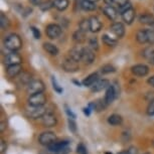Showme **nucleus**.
I'll return each instance as SVG.
<instances>
[{
	"label": "nucleus",
	"instance_id": "obj_1",
	"mask_svg": "<svg viewBox=\"0 0 154 154\" xmlns=\"http://www.w3.org/2000/svg\"><path fill=\"white\" fill-rule=\"evenodd\" d=\"M4 45L5 48L11 51H16L21 48L22 40L19 35H17L15 33H12L6 36V38L4 39Z\"/></svg>",
	"mask_w": 154,
	"mask_h": 154
},
{
	"label": "nucleus",
	"instance_id": "obj_2",
	"mask_svg": "<svg viewBox=\"0 0 154 154\" xmlns=\"http://www.w3.org/2000/svg\"><path fill=\"white\" fill-rule=\"evenodd\" d=\"M45 89V86L42 81L33 80L28 84V86L26 88V92H27V94H29L30 96L34 94H39V93H43Z\"/></svg>",
	"mask_w": 154,
	"mask_h": 154
},
{
	"label": "nucleus",
	"instance_id": "obj_3",
	"mask_svg": "<svg viewBox=\"0 0 154 154\" xmlns=\"http://www.w3.org/2000/svg\"><path fill=\"white\" fill-rule=\"evenodd\" d=\"M27 102H28V105L30 107H42L46 102V97L43 93L30 95L28 97Z\"/></svg>",
	"mask_w": 154,
	"mask_h": 154
},
{
	"label": "nucleus",
	"instance_id": "obj_4",
	"mask_svg": "<svg viewBox=\"0 0 154 154\" xmlns=\"http://www.w3.org/2000/svg\"><path fill=\"white\" fill-rule=\"evenodd\" d=\"M57 141V135L51 131H46L43 132L39 135L38 137V142L43 146H49L53 143Z\"/></svg>",
	"mask_w": 154,
	"mask_h": 154
},
{
	"label": "nucleus",
	"instance_id": "obj_5",
	"mask_svg": "<svg viewBox=\"0 0 154 154\" xmlns=\"http://www.w3.org/2000/svg\"><path fill=\"white\" fill-rule=\"evenodd\" d=\"M45 33L51 39H56L62 34V27H60L59 24L51 23V24H48V26H46Z\"/></svg>",
	"mask_w": 154,
	"mask_h": 154
},
{
	"label": "nucleus",
	"instance_id": "obj_6",
	"mask_svg": "<svg viewBox=\"0 0 154 154\" xmlns=\"http://www.w3.org/2000/svg\"><path fill=\"white\" fill-rule=\"evenodd\" d=\"M119 95V88L117 85H110V87L107 89L106 95H105V101L106 103L110 105L112 104L116 98Z\"/></svg>",
	"mask_w": 154,
	"mask_h": 154
},
{
	"label": "nucleus",
	"instance_id": "obj_7",
	"mask_svg": "<svg viewBox=\"0 0 154 154\" xmlns=\"http://www.w3.org/2000/svg\"><path fill=\"white\" fill-rule=\"evenodd\" d=\"M63 69L66 72H75L80 69V66L78 62H75V60H72L71 57H68L63 62Z\"/></svg>",
	"mask_w": 154,
	"mask_h": 154
},
{
	"label": "nucleus",
	"instance_id": "obj_8",
	"mask_svg": "<svg viewBox=\"0 0 154 154\" xmlns=\"http://www.w3.org/2000/svg\"><path fill=\"white\" fill-rule=\"evenodd\" d=\"M4 62L8 66L20 65V63L22 62V59L16 51H11V53L6 54V57H5V59H4Z\"/></svg>",
	"mask_w": 154,
	"mask_h": 154
},
{
	"label": "nucleus",
	"instance_id": "obj_9",
	"mask_svg": "<svg viewBox=\"0 0 154 154\" xmlns=\"http://www.w3.org/2000/svg\"><path fill=\"white\" fill-rule=\"evenodd\" d=\"M27 115L32 119H37V118H42V116L45 114L46 110L45 107H30L27 110Z\"/></svg>",
	"mask_w": 154,
	"mask_h": 154
},
{
	"label": "nucleus",
	"instance_id": "obj_10",
	"mask_svg": "<svg viewBox=\"0 0 154 154\" xmlns=\"http://www.w3.org/2000/svg\"><path fill=\"white\" fill-rule=\"evenodd\" d=\"M110 31L117 37V38H122L125 34V27L121 22H114L110 26Z\"/></svg>",
	"mask_w": 154,
	"mask_h": 154
},
{
	"label": "nucleus",
	"instance_id": "obj_11",
	"mask_svg": "<svg viewBox=\"0 0 154 154\" xmlns=\"http://www.w3.org/2000/svg\"><path fill=\"white\" fill-rule=\"evenodd\" d=\"M57 117L53 113H45L42 118V123L45 127H54L57 125Z\"/></svg>",
	"mask_w": 154,
	"mask_h": 154
},
{
	"label": "nucleus",
	"instance_id": "obj_12",
	"mask_svg": "<svg viewBox=\"0 0 154 154\" xmlns=\"http://www.w3.org/2000/svg\"><path fill=\"white\" fill-rule=\"evenodd\" d=\"M95 53L92 48H84L83 49V56H82V60L87 65H91L95 60Z\"/></svg>",
	"mask_w": 154,
	"mask_h": 154
},
{
	"label": "nucleus",
	"instance_id": "obj_13",
	"mask_svg": "<svg viewBox=\"0 0 154 154\" xmlns=\"http://www.w3.org/2000/svg\"><path fill=\"white\" fill-rule=\"evenodd\" d=\"M131 72L136 77H145L149 72V68L145 65H135L131 68Z\"/></svg>",
	"mask_w": 154,
	"mask_h": 154
},
{
	"label": "nucleus",
	"instance_id": "obj_14",
	"mask_svg": "<svg viewBox=\"0 0 154 154\" xmlns=\"http://www.w3.org/2000/svg\"><path fill=\"white\" fill-rule=\"evenodd\" d=\"M110 87V83L108 80H98L94 85L91 87L92 92H101Z\"/></svg>",
	"mask_w": 154,
	"mask_h": 154
},
{
	"label": "nucleus",
	"instance_id": "obj_15",
	"mask_svg": "<svg viewBox=\"0 0 154 154\" xmlns=\"http://www.w3.org/2000/svg\"><path fill=\"white\" fill-rule=\"evenodd\" d=\"M83 48H80V46H75L72 48L71 51H69V57H71L72 60H75V62H80L82 60V56H83Z\"/></svg>",
	"mask_w": 154,
	"mask_h": 154
},
{
	"label": "nucleus",
	"instance_id": "obj_16",
	"mask_svg": "<svg viewBox=\"0 0 154 154\" xmlns=\"http://www.w3.org/2000/svg\"><path fill=\"white\" fill-rule=\"evenodd\" d=\"M121 16H122V19H123L127 24H131L135 18V10L133 9V7H131V8H129V9H127L126 11H124V12L121 14Z\"/></svg>",
	"mask_w": 154,
	"mask_h": 154
},
{
	"label": "nucleus",
	"instance_id": "obj_17",
	"mask_svg": "<svg viewBox=\"0 0 154 154\" xmlns=\"http://www.w3.org/2000/svg\"><path fill=\"white\" fill-rule=\"evenodd\" d=\"M6 74L9 78H16L17 75L21 74V66L20 65L8 66L6 69Z\"/></svg>",
	"mask_w": 154,
	"mask_h": 154
},
{
	"label": "nucleus",
	"instance_id": "obj_18",
	"mask_svg": "<svg viewBox=\"0 0 154 154\" xmlns=\"http://www.w3.org/2000/svg\"><path fill=\"white\" fill-rule=\"evenodd\" d=\"M89 20H90V30L92 32H98L102 28V22L100 21V19L96 16H91Z\"/></svg>",
	"mask_w": 154,
	"mask_h": 154
},
{
	"label": "nucleus",
	"instance_id": "obj_19",
	"mask_svg": "<svg viewBox=\"0 0 154 154\" xmlns=\"http://www.w3.org/2000/svg\"><path fill=\"white\" fill-rule=\"evenodd\" d=\"M103 12L110 20H116L118 16V11L116 10L115 7L111 6V5H107V6L104 7Z\"/></svg>",
	"mask_w": 154,
	"mask_h": 154
},
{
	"label": "nucleus",
	"instance_id": "obj_20",
	"mask_svg": "<svg viewBox=\"0 0 154 154\" xmlns=\"http://www.w3.org/2000/svg\"><path fill=\"white\" fill-rule=\"evenodd\" d=\"M68 145H69L68 141H56L54 143H53L51 145H49L48 146V151L54 152V153H57V151L62 150L63 148L68 147Z\"/></svg>",
	"mask_w": 154,
	"mask_h": 154
},
{
	"label": "nucleus",
	"instance_id": "obj_21",
	"mask_svg": "<svg viewBox=\"0 0 154 154\" xmlns=\"http://www.w3.org/2000/svg\"><path fill=\"white\" fill-rule=\"evenodd\" d=\"M139 21L141 23H143V24L154 26V16L152 14H149V13L141 14V15L139 16Z\"/></svg>",
	"mask_w": 154,
	"mask_h": 154
},
{
	"label": "nucleus",
	"instance_id": "obj_22",
	"mask_svg": "<svg viewBox=\"0 0 154 154\" xmlns=\"http://www.w3.org/2000/svg\"><path fill=\"white\" fill-rule=\"evenodd\" d=\"M98 80H99V75L97 72H94V74H91L90 75H88V77L83 81V85L85 87H92Z\"/></svg>",
	"mask_w": 154,
	"mask_h": 154
},
{
	"label": "nucleus",
	"instance_id": "obj_23",
	"mask_svg": "<svg viewBox=\"0 0 154 154\" xmlns=\"http://www.w3.org/2000/svg\"><path fill=\"white\" fill-rule=\"evenodd\" d=\"M107 106H108V104L106 103L105 99H104V100H98L94 102V103L90 104V107H93V110H96V111H98V112L104 111Z\"/></svg>",
	"mask_w": 154,
	"mask_h": 154
},
{
	"label": "nucleus",
	"instance_id": "obj_24",
	"mask_svg": "<svg viewBox=\"0 0 154 154\" xmlns=\"http://www.w3.org/2000/svg\"><path fill=\"white\" fill-rule=\"evenodd\" d=\"M42 46H43V49H45L46 53H48L49 54H51V56H57V54H59V48H57L54 45H53V43L45 42Z\"/></svg>",
	"mask_w": 154,
	"mask_h": 154
},
{
	"label": "nucleus",
	"instance_id": "obj_25",
	"mask_svg": "<svg viewBox=\"0 0 154 154\" xmlns=\"http://www.w3.org/2000/svg\"><path fill=\"white\" fill-rule=\"evenodd\" d=\"M69 4V0H54V7H56L60 11L66 9Z\"/></svg>",
	"mask_w": 154,
	"mask_h": 154
},
{
	"label": "nucleus",
	"instance_id": "obj_26",
	"mask_svg": "<svg viewBox=\"0 0 154 154\" xmlns=\"http://www.w3.org/2000/svg\"><path fill=\"white\" fill-rule=\"evenodd\" d=\"M143 56L144 57H146V59L149 60V63H154V46L150 45L145 48L143 51Z\"/></svg>",
	"mask_w": 154,
	"mask_h": 154
},
{
	"label": "nucleus",
	"instance_id": "obj_27",
	"mask_svg": "<svg viewBox=\"0 0 154 154\" xmlns=\"http://www.w3.org/2000/svg\"><path fill=\"white\" fill-rule=\"evenodd\" d=\"M72 38L75 42L81 43L84 42L86 40V32L81 29H78L77 31H75L74 34H72Z\"/></svg>",
	"mask_w": 154,
	"mask_h": 154
},
{
	"label": "nucleus",
	"instance_id": "obj_28",
	"mask_svg": "<svg viewBox=\"0 0 154 154\" xmlns=\"http://www.w3.org/2000/svg\"><path fill=\"white\" fill-rule=\"evenodd\" d=\"M122 122H123V118H122L121 116L118 115V114H113L108 118V123L113 125V126H118V125H121Z\"/></svg>",
	"mask_w": 154,
	"mask_h": 154
},
{
	"label": "nucleus",
	"instance_id": "obj_29",
	"mask_svg": "<svg viewBox=\"0 0 154 154\" xmlns=\"http://www.w3.org/2000/svg\"><path fill=\"white\" fill-rule=\"evenodd\" d=\"M80 6L86 11H93L96 9L95 2H92V1H90V0H82Z\"/></svg>",
	"mask_w": 154,
	"mask_h": 154
},
{
	"label": "nucleus",
	"instance_id": "obj_30",
	"mask_svg": "<svg viewBox=\"0 0 154 154\" xmlns=\"http://www.w3.org/2000/svg\"><path fill=\"white\" fill-rule=\"evenodd\" d=\"M136 39L139 43L143 45V43L147 42V34H146V29H140L138 30L137 34H136Z\"/></svg>",
	"mask_w": 154,
	"mask_h": 154
},
{
	"label": "nucleus",
	"instance_id": "obj_31",
	"mask_svg": "<svg viewBox=\"0 0 154 154\" xmlns=\"http://www.w3.org/2000/svg\"><path fill=\"white\" fill-rule=\"evenodd\" d=\"M18 82L22 85H26L28 86V84L31 82V77L28 72H22L19 75L18 77Z\"/></svg>",
	"mask_w": 154,
	"mask_h": 154
},
{
	"label": "nucleus",
	"instance_id": "obj_32",
	"mask_svg": "<svg viewBox=\"0 0 154 154\" xmlns=\"http://www.w3.org/2000/svg\"><path fill=\"white\" fill-rule=\"evenodd\" d=\"M102 40H103V42L105 43L106 45H109V46H115L117 45V40L115 38H113V37L107 35V34H104L103 36H102Z\"/></svg>",
	"mask_w": 154,
	"mask_h": 154
},
{
	"label": "nucleus",
	"instance_id": "obj_33",
	"mask_svg": "<svg viewBox=\"0 0 154 154\" xmlns=\"http://www.w3.org/2000/svg\"><path fill=\"white\" fill-rule=\"evenodd\" d=\"M9 19H8L7 16H5L3 13H1L0 15V25H1L2 29H6V28L9 26Z\"/></svg>",
	"mask_w": 154,
	"mask_h": 154
},
{
	"label": "nucleus",
	"instance_id": "obj_34",
	"mask_svg": "<svg viewBox=\"0 0 154 154\" xmlns=\"http://www.w3.org/2000/svg\"><path fill=\"white\" fill-rule=\"evenodd\" d=\"M115 72V68L112 65H110V63L103 66L101 68V72H102V74H104V75L111 74V72Z\"/></svg>",
	"mask_w": 154,
	"mask_h": 154
},
{
	"label": "nucleus",
	"instance_id": "obj_35",
	"mask_svg": "<svg viewBox=\"0 0 154 154\" xmlns=\"http://www.w3.org/2000/svg\"><path fill=\"white\" fill-rule=\"evenodd\" d=\"M80 29L87 32L88 30H90V20L89 19H83L80 22Z\"/></svg>",
	"mask_w": 154,
	"mask_h": 154
},
{
	"label": "nucleus",
	"instance_id": "obj_36",
	"mask_svg": "<svg viewBox=\"0 0 154 154\" xmlns=\"http://www.w3.org/2000/svg\"><path fill=\"white\" fill-rule=\"evenodd\" d=\"M89 48H92L93 51H97L99 48V42L97 37H91L89 40Z\"/></svg>",
	"mask_w": 154,
	"mask_h": 154
},
{
	"label": "nucleus",
	"instance_id": "obj_37",
	"mask_svg": "<svg viewBox=\"0 0 154 154\" xmlns=\"http://www.w3.org/2000/svg\"><path fill=\"white\" fill-rule=\"evenodd\" d=\"M147 42L150 45H154V29H146Z\"/></svg>",
	"mask_w": 154,
	"mask_h": 154
},
{
	"label": "nucleus",
	"instance_id": "obj_38",
	"mask_svg": "<svg viewBox=\"0 0 154 154\" xmlns=\"http://www.w3.org/2000/svg\"><path fill=\"white\" fill-rule=\"evenodd\" d=\"M53 6H54V1H51V0H48V1L42 2V3L40 4V8H42V10L43 11L48 10L49 8H51Z\"/></svg>",
	"mask_w": 154,
	"mask_h": 154
},
{
	"label": "nucleus",
	"instance_id": "obj_39",
	"mask_svg": "<svg viewBox=\"0 0 154 154\" xmlns=\"http://www.w3.org/2000/svg\"><path fill=\"white\" fill-rule=\"evenodd\" d=\"M77 152L78 154H88V150L83 143H80L77 147Z\"/></svg>",
	"mask_w": 154,
	"mask_h": 154
},
{
	"label": "nucleus",
	"instance_id": "obj_40",
	"mask_svg": "<svg viewBox=\"0 0 154 154\" xmlns=\"http://www.w3.org/2000/svg\"><path fill=\"white\" fill-rule=\"evenodd\" d=\"M69 127L72 132H74V133L77 132V124H75V122L74 121V119L69 118Z\"/></svg>",
	"mask_w": 154,
	"mask_h": 154
},
{
	"label": "nucleus",
	"instance_id": "obj_41",
	"mask_svg": "<svg viewBox=\"0 0 154 154\" xmlns=\"http://www.w3.org/2000/svg\"><path fill=\"white\" fill-rule=\"evenodd\" d=\"M51 83H53V87H54V91H57L59 94H60V93L63 92V89L60 88V87L59 86V84L57 83V80L54 79V77H51Z\"/></svg>",
	"mask_w": 154,
	"mask_h": 154
},
{
	"label": "nucleus",
	"instance_id": "obj_42",
	"mask_svg": "<svg viewBox=\"0 0 154 154\" xmlns=\"http://www.w3.org/2000/svg\"><path fill=\"white\" fill-rule=\"evenodd\" d=\"M147 115L154 116V100L150 101L149 105L147 107Z\"/></svg>",
	"mask_w": 154,
	"mask_h": 154
},
{
	"label": "nucleus",
	"instance_id": "obj_43",
	"mask_svg": "<svg viewBox=\"0 0 154 154\" xmlns=\"http://www.w3.org/2000/svg\"><path fill=\"white\" fill-rule=\"evenodd\" d=\"M30 29H31V31H32V34H33V37H34V38L39 39V38H40V32H39V30L37 29L36 27H34V26H31V27H30Z\"/></svg>",
	"mask_w": 154,
	"mask_h": 154
},
{
	"label": "nucleus",
	"instance_id": "obj_44",
	"mask_svg": "<svg viewBox=\"0 0 154 154\" xmlns=\"http://www.w3.org/2000/svg\"><path fill=\"white\" fill-rule=\"evenodd\" d=\"M131 4L130 3H127V4H125L123 5V6H119V12H120V14H122L124 12V11H126L127 9H129V8H131Z\"/></svg>",
	"mask_w": 154,
	"mask_h": 154
},
{
	"label": "nucleus",
	"instance_id": "obj_45",
	"mask_svg": "<svg viewBox=\"0 0 154 154\" xmlns=\"http://www.w3.org/2000/svg\"><path fill=\"white\" fill-rule=\"evenodd\" d=\"M7 148V144L6 142H5L4 140H1V142H0V152L3 153L5 150H6Z\"/></svg>",
	"mask_w": 154,
	"mask_h": 154
},
{
	"label": "nucleus",
	"instance_id": "obj_46",
	"mask_svg": "<svg viewBox=\"0 0 154 154\" xmlns=\"http://www.w3.org/2000/svg\"><path fill=\"white\" fill-rule=\"evenodd\" d=\"M114 3L118 4L119 6H123V5L129 3V0H114Z\"/></svg>",
	"mask_w": 154,
	"mask_h": 154
},
{
	"label": "nucleus",
	"instance_id": "obj_47",
	"mask_svg": "<svg viewBox=\"0 0 154 154\" xmlns=\"http://www.w3.org/2000/svg\"><path fill=\"white\" fill-rule=\"evenodd\" d=\"M69 146L68 147H65V148H63L62 150H60V151H57V152L56 153V154H69Z\"/></svg>",
	"mask_w": 154,
	"mask_h": 154
},
{
	"label": "nucleus",
	"instance_id": "obj_48",
	"mask_svg": "<svg viewBox=\"0 0 154 154\" xmlns=\"http://www.w3.org/2000/svg\"><path fill=\"white\" fill-rule=\"evenodd\" d=\"M66 113H68V115H69V118H72V119L75 118V115L72 112V110L69 109L68 106H66Z\"/></svg>",
	"mask_w": 154,
	"mask_h": 154
},
{
	"label": "nucleus",
	"instance_id": "obj_49",
	"mask_svg": "<svg viewBox=\"0 0 154 154\" xmlns=\"http://www.w3.org/2000/svg\"><path fill=\"white\" fill-rule=\"evenodd\" d=\"M29 2L34 6H40V4L42 3V0H29Z\"/></svg>",
	"mask_w": 154,
	"mask_h": 154
},
{
	"label": "nucleus",
	"instance_id": "obj_50",
	"mask_svg": "<svg viewBox=\"0 0 154 154\" xmlns=\"http://www.w3.org/2000/svg\"><path fill=\"white\" fill-rule=\"evenodd\" d=\"M147 83H148V85H149V86L153 87V88H154V75H152V77L149 78V79L147 80Z\"/></svg>",
	"mask_w": 154,
	"mask_h": 154
},
{
	"label": "nucleus",
	"instance_id": "obj_51",
	"mask_svg": "<svg viewBox=\"0 0 154 154\" xmlns=\"http://www.w3.org/2000/svg\"><path fill=\"white\" fill-rule=\"evenodd\" d=\"M130 154H137V149H136L135 147H130L129 149H128Z\"/></svg>",
	"mask_w": 154,
	"mask_h": 154
},
{
	"label": "nucleus",
	"instance_id": "obj_52",
	"mask_svg": "<svg viewBox=\"0 0 154 154\" xmlns=\"http://www.w3.org/2000/svg\"><path fill=\"white\" fill-rule=\"evenodd\" d=\"M5 128H6V123L2 121V122H1V124H0V131L3 132L4 130H5Z\"/></svg>",
	"mask_w": 154,
	"mask_h": 154
},
{
	"label": "nucleus",
	"instance_id": "obj_53",
	"mask_svg": "<svg viewBox=\"0 0 154 154\" xmlns=\"http://www.w3.org/2000/svg\"><path fill=\"white\" fill-rule=\"evenodd\" d=\"M104 1H105L107 4H112V3H114V0H104Z\"/></svg>",
	"mask_w": 154,
	"mask_h": 154
},
{
	"label": "nucleus",
	"instance_id": "obj_54",
	"mask_svg": "<svg viewBox=\"0 0 154 154\" xmlns=\"http://www.w3.org/2000/svg\"><path fill=\"white\" fill-rule=\"evenodd\" d=\"M84 112H85V114L90 115V109L89 108H85V109H84Z\"/></svg>",
	"mask_w": 154,
	"mask_h": 154
},
{
	"label": "nucleus",
	"instance_id": "obj_55",
	"mask_svg": "<svg viewBox=\"0 0 154 154\" xmlns=\"http://www.w3.org/2000/svg\"><path fill=\"white\" fill-rule=\"evenodd\" d=\"M118 154H130V153H129V151H128V150H124V151H121V152L118 153Z\"/></svg>",
	"mask_w": 154,
	"mask_h": 154
},
{
	"label": "nucleus",
	"instance_id": "obj_56",
	"mask_svg": "<svg viewBox=\"0 0 154 154\" xmlns=\"http://www.w3.org/2000/svg\"><path fill=\"white\" fill-rule=\"evenodd\" d=\"M90 1H92V2H95V1H98V0H90Z\"/></svg>",
	"mask_w": 154,
	"mask_h": 154
},
{
	"label": "nucleus",
	"instance_id": "obj_57",
	"mask_svg": "<svg viewBox=\"0 0 154 154\" xmlns=\"http://www.w3.org/2000/svg\"><path fill=\"white\" fill-rule=\"evenodd\" d=\"M143 154H150V153H148V152H146V153H143Z\"/></svg>",
	"mask_w": 154,
	"mask_h": 154
},
{
	"label": "nucleus",
	"instance_id": "obj_58",
	"mask_svg": "<svg viewBox=\"0 0 154 154\" xmlns=\"http://www.w3.org/2000/svg\"><path fill=\"white\" fill-rule=\"evenodd\" d=\"M81 1H82V0H81Z\"/></svg>",
	"mask_w": 154,
	"mask_h": 154
}]
</instances>
